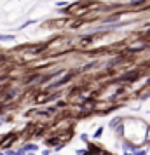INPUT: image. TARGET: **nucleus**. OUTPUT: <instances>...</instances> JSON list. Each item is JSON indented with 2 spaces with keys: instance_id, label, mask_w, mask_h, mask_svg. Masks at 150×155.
<instances>
[{
  "instance_id": "obj_1",
  "label": "nucleus",
  "mask_w": 150,
  "mask_h": 155,
  "mask_svg": "<svg viewBox=\"0 0 150 155\" xmlns=\"http://www.w3.org/2000/svg\"><path fill=\"white\" fill-rule=\"evenodd\" d=\"M0 40H2V42H11V40H14V35H7V33H0Z\"/></svg>"
},
{
  "instance_id": "obj_2",
  "label": "nucleus",
  "mask_w": 150,
  "mask_h": 155,
  "mask_svg": "<svg viewBox=\"0 0 150 155\" xmlns=\"http://www.w3.org/2000/svg\"><path fill=\"white\" fill-rule=\"evenodd\" d=\"M25 152H26L25 148H19V150H7V153L5 155H23Z\"/></svg>"
},
{
  "instance_id": "obj_3",
  "label": "nucleus",
  "mask_w": 150,
  "mask_h": 155,
  "mask_svg": "<svg viewBox=\"0 0 150 155\" xmlns=\"http://www.w3.org/2000/svg\"><path fill=\"white\" fill-rule=\"evenodd\" d=\"M66 80H70V75H65V77L61 78V80H58L56 84H52V87H58V85H61V84H65V82H66Z\"/></svg>"
},
{
  "instance_id": "obj_4",
  "label": "nucleus",
  "mask_w": 150,
  "mask_h": 155,
  "mask_svg": "<svg viewBox=\"0 0 150 155\" xmlns=\"http://www.w3.org/2000/svg\"><path fill=\"white\" fill-rule=\"evenodd\" d=\"M25 150H28V152H33V150H37V145H32V143H28V145H25Z\"/></svg>"
},
{
  "instance_id": "obj_5",
  "label": "nucleus",
  "mask_w": 150,
  "mask_h": 155,
  "mask_svg": "<svg viewBox=\"0 0 150 155\" xmlns=\"http://www.w3.org/2000/svg\"><path fill=\"white\" fill-rule=\"evenodd\" d=\"M119 122H121V119H114V120H112V124H110V126H112V127H115V126H119Z\"/></svg>"
},
{
  "instance_id": "obj_6",
  "label": "nucleus",
  "mask_w": 150,
  "mask_h": 155,
  "mask_svg": "<svg viewBox=\"0 0 150 155\" xmlns=\"http://www.w3.org/2000/svg\"><path fill=\"white\" fill-rule=\"evenodd\" d=\"M145 0H131V5H138V4H142Z\"/></svg>"
},
{
  "instance_id": "obj_7",
  "label": "nucleus",
  "mask_w": 150,
  "mask_h": 155,
  "mask_svg": "<svg viewBox=\"0 0 150 155\" xmlns=\"http://www.w3.org/2000/svg\"><path fill=\"white\" fill-rule=\"evenodd\" d=\"M101 133H103V129H101V127H100V129H98V131L94 133V136H96V138H100V136H101Z\"/></svg>"
},
{
  "instance_id": "obj_8",
  "label": "nucleus",
  "mask_w": 150,
  "mask_h": 155,
  "mask_svg": "<svg viewBox=\"0 0 150 155\" xmlns=\"http://www.w3.org/2000/svg\"><path fill=\"white\" fill-rule=\"evenodd\" d=\"M136 155H145V150H138V152H136Z\"/></svg>"
},
{
  "instance_id": "obj_9",
  "label": "nucleus",
  "mask_w": 150,
  "mask_h": 155,
  "mask_svg": "<svg viewBox=\"0 0 150 155\" xmlns=\"http://www.w3.org/2000/svg\"><path fill=\"white\" fill-rule=\"evenodd\" d=\"M0 155H5V153H0Z\"/></svg>"
},
{
  "instance_id": "obj_10",
  "label": "nucleus",
  "mask_w": 150,
  "mask_h": 155,
  "mask_svg": "<svg viewBox=\"0 0 150 155\" xmlns=\"http://www.w3.org/2000/svg\"><path fill=\"white\" fill-rule=\"evenodd\" d=\"M126 155H131V153H126Z\"/></svg>"
},
{
  "instance_id": "obj_11",
  "label": "nucleus",
  "mask_w": 150,
  "mask_h": 155,
  "mask_svg": "<svg viewBox=\"0 0 150 155\" xmlns=\"http://www.w3.org/2000/svg\"><path fill=\"white\" fill-rule=\"evenodd\" d=\"M28 155H32V153H28Z\"/></svg>"
}]
</instances>
